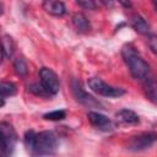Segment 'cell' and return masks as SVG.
<instances>
[{"mask_svg":"<svg viewBox=\"0 0 157 157\" xmlns=\"http://www.w3.org/2000/svg\"><path fill=\"white\" fill-rule=\"evenodd\" d=\"M121 55L134 78L145 81L150 76V65L140 56L139 52L132 44H125L121 48Z\"/></svg>","mask_w":157,"mask_h":157,"instance_id":"obj_1","label":"cell"},{"mask_svg":"<svg viewBox=\"0 0 157 157\" xmlns=\"http://www.w3.org/2000/svg\"><path fill=\"white\" fill-rule=\"evenodd\" d=\"M58 146V139L52 131H40L37 134L36 144L32 150V153L36 156L52 155Z\"/></svg>","mask_w":157,"mask_h":157,"instance_id":"obj_2","label":"cell"},{"mask_svg":"<svg viewBox=\"0 0 157 157\" xmlns=\"http://www.w3.org/2000/svg\"><path fill=\"white\" fill-rule=\"evenodd\" d=\"M156 141H157V132L156 131L141 132V134L131 136L128 140L126 148L129 151H134V152L144 151V150L148 148L150 146H152Z\"/></svg>","mask_w":157,"mask_h":157,"instance_id":"obj_3","label":"cell"},{"mask_svg":"<svg viewBox=\"0 0 157 157\" xmlns=\"http://www.w3.org/2000/svg\"><path fill=\"white\" fill-rule=\"evenodd\" d=\"M0 134H1V152L5 156H10L13 152L16 141H17V135L15 129L12 128L11 124L6 121L0 123Z\"/></svg>","mask_w":157,"mask_h":157,"instance_id":"obj_4","label":"cell"},{"mask_svg":"<svg viewBox=\"0 0 157 157\" xmlns=\"http://www.w3.org/2000/svg\"><path fill=\"white\" fill-rule=\"evenodd\" d=\"M88 87L97 94L103 96V97H120L125 93L123 88L110 86L105 83L103 80L98 77H92L88 80Z\"/></svg>","mask_w":157,"mask_h":157,"instance_id":"obj_5","label":"cell"},{"mask_svg":"<svg viewBox=\"0 0 157 157\" xmlns=\"http://www.w3.org/2000/svg\"><path fill=\"white\" fill-rule=\"evenodd\" d=\"M39 77H40V83L50 96H54L59 92V88H60L59 78L52 69L42 67L39 70Z\"/></svg>","mask_w":157,"mask_h":157,"instance_id":"obj_6","label":"cell"},{"mask_svg":"<svg viewBox=\"0 0 157 157\" xmlns=\"http://www.w3.org/2000/svg\"><path fill=\"white\" fill-rule=\"evenodd\" d=\"M72 93H74V97L76 98L77 102H80L81 104L88 107V108H93V107H99V103L98 101H96L92 96H90L82 87L81 85L77 82V81H72Z\"/></svg>","mask_w":157,"mask_h":157,"instance_id":"obj_7","label":"cell"},{"mask_svg":"<svg viewBox=\"0 0 157 157\" xmlns=\"http://www.w3.org/2000/svg\"><path fill=\"white\" fill-rule=\"evenodd\" d=\"M87 118L91 125H93L96 129H99L102 131H110L113 129L112 120L98 112H88Z\"/></svg>","mask_w":157,"mask_h":157,"instance_id":"obj_8","label":"cell"},{"mask_svg":"<svg viewBox=\"0 0 157 157\" xmlns=\"http://www.w3.org/2000/svg\"><path fill=\"white\" fill-rule=\"evenodd\" d=\"M42 7L53 16H63L66 12L64 2L60 0H43Z\"/></svg>","mask_w":157,"mask_h":157,"instance_id":"obj_9","label":"cell"},{"mask_svg":"<svg viewBox=\"0 0 157 157\" xmlns=\"http://www.w3.org/2000/svg\"><path fill=\"white\" fill-rule=\"evenodd\" d=\"M144 92L146 98L157 105V81L150 76L144 81Z\"/></svg>","mask_w":157,"mask_h":157,"instance_id":"obj_10","label":"cell"},{"mask_svg":"<svg viewBox=\"0 0 157 157\" xmlns=\"http://www.w3.org/2000/svg\"><path fill=\"white\" fill-rule=\"evenodd\" d=\"M115 117L119 121L125 124H131V125L139 124V115L131 109H121L115 114Z\"/></svg>","mask_w":157,"mask_h":157,"instance_id":"obj_11","label":"cell"},{"mask_svg":"<svg viewBox=\"0 0 157 157\" xmlns=\"http://www.w3.org/2000/svg\"><path fill=\"white\" fill-rule=\"evenodd\" d=\"M131 27L140 34H147L150 32V26L148 23L145 21L144 17H141L140 15H132L131 16Z\"/></svg>","mask_w":157,"mask_h":157,"instance_id":"obj_12","label":"cell"},{"mask_svg":"<svg viewBox=\"0 0 157 157\" xmlns=\"http://www.w3.org/2000/svg\"><path fill=\"white\" fill-rule=\"evenodd\" d=\"M71 21H72V25L81 32H86L90 29V22L83 13H75Z\"/></svg>","mask_w":157,"mask_h":157,"instance_id":"obj_13","label":"cell"},{"mask_svg":"<svg viewBox=\"0 0 157 157\" xmlns=\"http://www.w3.org/2000/svg\"><path fill=\"white\" fill-rule=\"evenodd\" d=\"M13 52H15L13 39L9 34H5L2 37V56H4V59H10L12 56Z\"/></svg>","mask_w":157,"mask_h":157,"instance_id":"obj_14","label":"cell"},{"mask_svg":"<svg viewBox=\"0 0 157 157\" xmlns=\"http://www.w3.org/2000/svg\"><path fill=\"white\" fill-rule=\"evenodd\" d=\"M13 70L16 72V75H18L20 77H25L28 72L27 69V63L22 56H18L13 60Z\"/></svg>","mask_w":157,"mask_h":157,"instance_id":"obj_15","label":"cell"},{"mask_svg":"<svg viewBox=\"0 0 157 157\" xmlns=\"http://www.w3.org/2000/svg\"><path fill=\"white\" fill-rule=\"evenodd\" d=\"M16 86L12 82H7V81H2L0 83V92H1V98L5 99V97H10L16 94Z\"/></svg>","mask_w":157,"mask_h":157,"instance_id":"obj_16","label":"cell"},{"mask_svg":"<svg viewBox=\"0 0 157 157\" xmlns=\"http://www.w3.org/2000/svg\"><path fill=\"white\" fill-rule=\"evenodd\" d=\"M36 137H37V134H36L33 130H28V131L25 132L23 142H25V146L27 147V150L31 151V152H32V150H33V147H34Z\"/></svg>","mask_w":157,"mask_h":157,"instance_id":"obj_17","label":"cell"},{"mask_svg":"<svg viewBox=\"0 0 157 157\" xmlns=\"http://www.w3.org/2000/svg\"><path fill=\"white\" fill-rule=\"evenodd\" d=\"M28 91L32 92L36 96H40V97H50V94L45 91V88L43 87L42 83H32L28 86Z\"/></svg>","mask_w":157,"mask_h":157,"instance_id":"obj_18","label":"cell"},{"mask_svg":"<svg viewBox=\"0 0 157 157\" xmlns=\"http://www.w3.org/2000/svg\"><path fill=\"white\" fill-rule=\"evenodd\" d=\"M65 117H66L65 110H53V112L45 113V114L43 115L44 119H47V120H53V121L63 120V119H65Z\"/></svg>","mask_w":157,"mask_h":157,"instance_id":"obj_19","label":"cell"},{"mask_svg":"<svg viewBox=\"0 0 157 157\" xmlns=\"http://www.w3.org/2000/svg\"><path fill=\"white\" fill-rule=\"evenodd\" d=\"M75 2L86 10H96L97 9V4L94 0H75Z\"/></svg>","mask_w":157,"mask_h":157,"instance_id":"obj_20","label":"cell"},{"mask_svg":"<svg viewBox=\"0 0 157 157\" xmlns=\"http://www.w3.org/2000/svg\"><path fill=\"white\" fill-rule=\"evenodd\" d=\"M147 43H148L150 49L157 55V36H150L147 39Z\"/></svg>","mask_w":157,"mask_h":157,"instance_id":"obj_21","label":"cell"},{"mask_svg":"<svg viewBox=\"0 0 157 157\" xmlns=\"http://www.w3.org/2000/svg\"><path fill=\"white\" fill-rule=\"evenodd\" d=\"M123 6H125V7H130L131 6V2H130V0H118Z\"/></svg>","mask_w":157,"mask_h":157,"instance_id":"obj_22","label":"cell"},{"mask_svg":"<svg viewBox=\"0 0 157 157\" xmlns=\"http://www.w3.org/2000/svg\"><path fill=\"white\" fill-rule=\"evenodd\" d=\"M104 5H107V6H112L113 5V2H114V0H101Z\"/></svg>","mask_w":157,"mask_h":157,"instance_id":"obj_23","label":"cell"},{"mask_svg":"<svg viewBox=\"0 0 157 157\" xmlns=\"http://www.w3.org/2000/svg\"><path fill=\"white\" fill-rule=\"evenodd\" d=\"M152 4H153V7H155V10L157 12V0H152Z\"/></svg>","mask_w":157,"mask_h":157,"instance_id":"obj_24","label":"cell"}]
</instances>
